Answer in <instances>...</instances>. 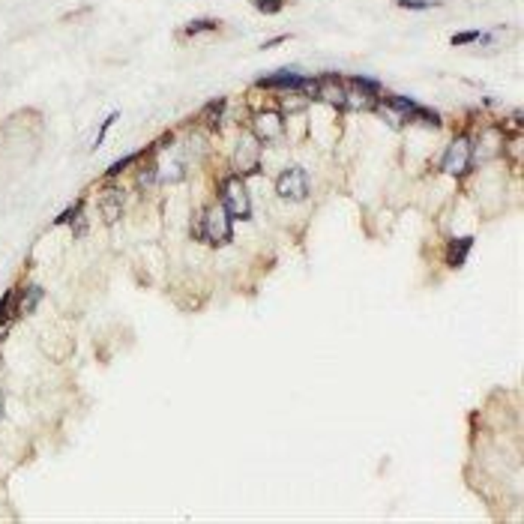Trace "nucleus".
<instances>
[{
	"label": "nucleus",
	"instance_id": "1",
	"mask_svg": "<svg viewBox=\"0 0 524 524\" xmlns=\"http://www.w3.org/2000/svg\"><path fill=\"white\" fill-rule=\"evenodd\" d=\"M201 237L207 240L210 246H228L234 240V225H231V213H228L222 204L216 207H207L204 213V222H201Z\"/></svg>",
	"mask_w": 524,
	"mask_h": 524
},
{
	"label": "nucleus",
	"instance_id": "2",
	"mask_svg": "<svg viewBox=\"0 0 524 524\" xmlns=\"http://www.w3.org/2000/svg\"><path fill=\"white\" fill-rule=\"evenodd\" d=\"M381 102V87L372 78H348L345 81V108L372 111Z\"/></svg>",
	"mask_w": 524,
	"mask_h": 524
},
{
	"label": "nucleus",
	"instance_id": "3",
	"mask_svg": "<svg viewBox=\"0 0 524 524\" xmlns=\"http://www.w3.org/2000/svg\"><path fill=\"white\" fill-rule=\"evenodd\" d=\"M222 207L231 213V219H249L252 216V198L246 189L243 177H228L222 183Z\"/></svg>",
	"mask_w": 524,
	"mask_h": 524
},
{
	"label": "nucleus",
	"instance_id": "4",
	"mask_svg": "<svg viewBox=\"0 0 524 524\" xmlns=\"http://www.w3.org/2000/svg\"><path fill=\"white\" fill-rule=\"evenodd\" d=\"M473 162V144L471 138H455V141H449V147L444 150V156H440V171L449 177H462L464 171L471 168Z\"/></svg>",
	"mask_w": 524,
	"mask_h": 524
},
{
	"label": "nucleus",
	"instance_id": "5",
	"mask_svg": "<svg viewBox=\"0 0 524 524\" xmlns=\"http://www.w3.org/2000/svg\"><path fill=\"white\" fill-rule=\"evenodd\" d=\"M276 192H279L282 201H294V204L306 201L309 198V174H306V168L294 165L288 171H282L279 180H276Z\"/></svg>",
	"mask_w": 524,
	"mask_h": 524
},
{
	"label": "nucleus",
	"instance_id": "6",
	"mask_svg": "<svg viewBox=\"0 0 524 524\" xmlns=\"http://www.w3.org/2000/svg\"><path fill=\"white\" fill-rule=\"evenodd\" d=\"M234 165L237 171L243 174H255L258 165H261V144L255 135H243L240 141H237V150H234Z\"/></svg>",
	"mask_w": 524,
	"mask_h": 524
},
{
	"label": "nucleus",
	"instance_id": "7",
	"mask_svg": "<svg viewBox=\"0 0 524 524\" xmlns=\"http://www.w3.org/2000/svg\"><path fill=\"white\" fill-rule=\"evenodd\" d=\"M252 132H255L258 141H279L285 132V120L279 111H261L255 123H252Z\"/></svg>",
	"mask_w": 524,
	"mask_h": 524
},
{
	"label": "nucleus",
	"instance_id": "8",
	"mask_svg": "<svg viewBox=\"0 0 524 524\" xmlns=\"http://www.w3.org/2000/svg\"><path fill=\"white\" fill-rule=\"evenodd\" d=\"M123 204H126V195H123V189H114V186H108L99 195V213L105 225H114L123 216Z\"/></svg>",
	"mask_w": 524,
	"mask_h": 524
},
{
	"label": "nucleus",
	"instance_id": "9",
	"mask_svg": "<svg viewBox=\"0 0 524 524\" xmlns=\"http://www.w3.org/2000/svg\"><path fill=\"white\" fill-rule=\"evenodd\" d=\"M302 84H306V75H300L294 69H279L267 78H258V87H267V90H273V87L276 90H302Z\"/></svg>",
	"mask_w": 524,
	"mask_h": 524
},
{
	"label": "nucleus",
	"instance_id": "10",
	"mask_svg": "<svg viewBox=\"0 0 524 524\" xmlns=\"http://www.w3.org/2000/svg\"><path fill=\"white\" fill-rule=\"evenodd\" d=\"M45 297V291L39 288V285H27V288L21 291V297H19V302H15V309H12V315L15 318H21V315H30L34 309L39 306V300Z\"/></svg>",
	"mask_w": 524,
	"mask_h": 524
},
{
	"label": "nucleus",
	"instance_id": "11",
	"mask_svg": "<svg viewBox=\"0 0 524 524\" xmlns=\"http://www.w3.org/2000/svg\"><path fill=\"white\" fill-rule=\"evenodd\" d=\"M471 249H473V237H458V240H453L449 243V252H446V264L449 267H464Z\"/></svg>",
	"mask_w": 524,
	"mask_h": 524
},
{
	"label": "nucleus",
	"instance_id": "12",
	"mask_svg": "<svg viewBox=\"0 0 524 524\" xmlns=\"http://www.w3.org/2000/svg\"><path fill=\"white\" fill-rule=\"evenodd\" d=\"M219 30V21L216 19H195L186 24V36H198V34H213Z\"/></svg>",
	"mask_w": 524,
	"mask_h": 524
},
{
	"label": "nucleus",
	"instance_id": "13",
	"mask_svg": "<svg viewBox=\"0 0 524 524\" xmlns=\"http://www.w3.org/2000/svg\"><path fill=\"white\" fill-rule=\"evenodd\" d=\"M222 111H225V99H216V102H210L207 108L201 111V120L207 123V126H216V123L222 120Z\"/></svg>",
	"mask_w": 524,
	"mask_h": 524
},
{
	"label": "nucleus",
	"instance_id": "14",
	"mask_svg": "<svg viewBox=\"0 0 524 524\" xmlns=\"http://www.w3.org/2000/svg\"><path fill=\"white\" fill-rule=\"evenodd\" d=\"M249 3L255 6L258 12H264V15H276V12H282L285 0H249Z\"/></svg>",
	"mask_w": 524,
	"mask_h": 524
},
{
	"label": "nucleus",
	"instance_id": "15",
	"mask_svg": "<svg viewBox=\"0 0 524 524\" xmlns=\"http://www.w3.org/2000/svg\"><path fill=\"white\" fill-rule=\"evenodd\" d=\"M396 6H402V10L422 12V10H435V6H440V3H438V0H396Z\"/></svg>",
	"mask_w": 524,
	"mask_h": 524
},
{
	"label": "nucleus",
	"instance_id": "16",
	"mask_svg": "<svg viewBox=\"0 0 524 524\" xmlns=\"http://www.w3.org/2000/svg\"><path fill=\"white\" fill-rule=\"evenodd\" d=\"M141 156H144V150H138V153H129V156H123V159H117V162H114V165L108 168V177H117L120 171H126V165H132V162H138V159H141Z\"/></svg>",
	"mask_w": 524,
	"mask_h": 524
},
{
	"label": "nucleus",
	"instance_id": "17",
	"mask_svg": "<svg viewBox=\"0 0 524 524\" xmlns=\"http://www.w3.org/2000/svg\"><path fill=\"white\" fill-rule=\"evenodd\" d=\"M482 39V34L479 30H464V34H455L453 39H449V45L453 48H458V45H471V43H479Z\"/></svg>",
	"mask_w": 524,
	"mask_h": 524
},
{
	"label": "nucleus",
	"instance_id": "18",
	"mask_svg": "<svg viewBox=\"0 0 524 524\" xmlns=\"http://www.w3.org/2000/svg\"><path fill=\"white\" fill-rule=\"evenodd\" d=\"M81 207H84V204H81V201H75V204H72V207H67V210L60 213V216L54 219V225H67V222H72V219H75L78 213H81Z\"/></svg>",
	"mask_w": 524,
	"mask_h": 524
},
{
	"label": "nucleus",
	"instance_id": "19",
	"mask_svg": "<svg viewBox=\"0 0 524 524\" xmlns=\"http://www.w3.org/2000/svg\"><path fill=\"white\" fill-rule=\"evenodd\" d=\"M114 120H117V111H111V114H108V117H105V120H102V129H99V132H96V147H99V144L105 141V135H108V129L114 126Z\"/></svg>",
	"mask_w": 524,
	"mask_h": 524
},
{
	"label": "nucleus",
	"instance_id": "20",
	"mask_svg": "<svg viewBox=\"0 0 524 524\" xmlns=\"http://www.w3.org/2000/svg\"><path fill=\"white\" fill-rule=\"evenodd\" d=\"M72 237H84L87 234V222H84V216H81V213H78V216L75 219H72Z\"/></svg>",
	"mask_w": 524,
	"mask_h": 524
},
{
	"label": "nucleus",
	"instance_id": "21",
	"mask_svg": "<svg viewBox=\"0 0 524 524\" xmlns=\"http://www.w3.org/2000/svg\"><path fill=\"white\" fill-rule=\"evenodd\" d=\"M0 420H3V392H0Z\"/></svg>",
	"mask_w": 524,
	"mask_h": 524
}]
</instances>
